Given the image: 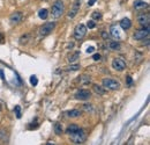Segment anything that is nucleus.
Returning <instances> with one entry per match:
<instances>
[{
    "mask_svg": "<svg viewBox=\"0 0 150 145\" xmlns=\"http://www.w3.org/2000/svg\"><path fill=\"white\" fill-rule=\"evenodd\" d=\"M64 9H65V6H64V1L63 0H55L53 6H52V9H51V14H52V18L53 19H58L63 15L64 13Z\"/></svg>",
    "mask_w": 150,
    "mask_h": 145,
    "instance_id": "f257e3e1",
    "label": "nucleus"
},
{
    "mask_svg": "<svg viewBox=\"0 0 150 145\" xmlns=\"http://www.w3.org/2000/svg\"><path fill=\"white\" fill-rule=\"evenodd\" d=\"M69 136H71V140H72L74 144H82V143H84L85 139H87V134H85V131L82 130V129H79L77 131H75L74 134H72V135H69Z\"/></svg>",
    "mask_w": 150,
    "mask_h": 145,
    "instance_id": "f03ea898",
    "label": "nucleus"
},
{
    "mask_svg": "<svg viewBox=\"0 0 150 145\" xmlns=\"http://www.w3.org/2000/svg\"><path fill=\"white\" fill-rule=\"evenodd\" d=\"M103 87L107 90H111V91H117L120 88V82L114 79L106 78V79H103Z\"/></svg>",
    "mask_w": 150,
    "mask_h": 145,
    "instance_id": "7ed1b4c3",
    "label": "nucleus"
},
{
    "mask_svg": "<svg viewBox=\"0 0 150 145\" xmlns=\"http://www.w3.org/2000/svg\"><path fill=\"white\" fill-rule=\"evenodd\" d=\"M55 27V23L54 22H46L44 23L41 28H39V35L41 36H46L49 34H51L53 32V29Z\"/></svg>",
    "mask_w": 150,
    "mask_h": 145,
    "instance_id": "20e7f679",
    "label": "nucleus"
},
{
    "mask_svg": "<svg viewBox=\"0 0 150 145\" xmlns=\"http://www.w3.org/2000/svg\"><path fill=\"white\" fill-rule=\"evenodd\" d=\"M87 34V27L82 23L77 24L74 29V37L75 40H82Z\"/></svg>",
    "mask_w": 150,
    "mask_h": 145,
    "instance_id": "39448f33",
    "label": "nucleus"
},
{
    "mask_svg": "<svg viewBox=\"0 0 150 145\" xmlns=\"http://www.w3.org/2000/svg\"><path fill=\"white\" fill-rule=\"evenodd\" d=\"M112 67L115 71H123L126 67V63L124 59H121V58H114L112 61Z\"/></svg>",
    "mask_w": 150,
    "mask_h": 145,
    "instance_id": "423d86ee",
    "label": "nucleus"
},
{
    "mask_svg": "<svg viewBox=\"0 0 150 145\" xmlns=\"http://www.w3.org/2000/svg\"><path fill=\"white\" fill-rule=\"evenodd\" d=\"M148 36H149V26H147L145 28L140 29V30H137V32L134 33V38L137 40V41L144 40V38L148 37Z\"/></svg>",
    "mask_w": 150,
    "mask_h": 145,
    "instance_id": "0eeeda50",
    "label": "nucleus"
},
{
    "mask_svg": "<svg viewBox=\"0 0 150 145\" xmlns=\"http://www.w3.org/2000/svg\"><path fill=\"white\" fill-rule=\"evenodd\" d=\"M90 96H91V93H90V91H88V90H80L75 94V99L76 100H81V101L89 100Z\"/></svg>",
    "mask_w": 150,
    "mask_h": 145,
    "instance_id": "6e6552de",
    "label": "nucleus"
},
{
    "mask_svg": "<svg viewBox=\"0 0 150 145\" xmlns=\"http://www.w3.org/2000/svg\"><path fill=\"white\" fill-rule=\"evenodd\" d=\"M80 6H81V4H80V1H76L73 6H72V8L69 9V13L67 14L68 15V18L69 19H73V18H75L76 16V14L79 13V9H80Z\"/></svg>",
    "mask_w": 150,
    "mask_h": 145,
    "instance_id": "1a4fd4ad",
    "label": "nucleus"
},
{
    "mask_svg": "<svg viewBox=\"0 0 150 145\" xmlns=\"http://www.w3.org/2000/svg\"><path fill=\"white\" fill-rule=\"evenodd\" d=\"M137 22L141 24V26H149V22H150V16H149V14H141V15H139V18H137Z\"/></svg>",
    "mask_w": 150,
    "mask_h": 145,
    "instance_id": "9d476101",
    "label": "nucleus"
},
{
    "mask_svg": "<svg viewBox=\"0 0 150 145\" xmlns=\"http://www.w3.org/2000/svg\"><path fill=\"white\" fill-rule=\"evenodd\" d=\"M110 32H111V36L114 37L115 40L121 38V34H120V29H119L118 26H112L111 29H110Z\"/></svg>",
    "mask_w": 150,
    "mask_h": 145,
    "instance_id": "9b49d317",
    "label": "nucleus"
},
{
    "mask_svg": "<svg viewBox=\"0 0 150 145\" xmlns=\"http://www.w3.org/2000/svg\"><path fill=\"white\" fill-rule=\"evenodd\" d=\"M21 20H22V14H21V12H14V13L11 15V18H9V21H11L13 24L19 23Z\"/></svg>",
    "mask_w": 150,
    "mask_h": 145,
    "instance_id": "f8f14e48",
    "label": "nucleus"
},
{
    "mask_svg": "<svg viewBox=\"0 0 150 145\" xmlns=\"http://www.w3.org/2000/svg\"><path fill=\"white\" fill-rule=\"evenodd\" d=\"M120 27H121L123 29H125V30H127V29H129L132 27V22L128 18H124L121 21H120Z\"/></svg>",
    "mask_w": 150,
    "mask_h": 145,
    "instance_id": "ddd939ff",
    "label": "nucleus"
},
{
    "mask_svg": "<svg viewBox=\"0 0 150 145\" xmlns=\"http://www.w3.org/2000/svg\"><path fill=\"white\" fill-rule=\"evenodd\" d=\"M66 115L68 116V117H72V119H75V117H79V116L81 115V111L79 109H73V110H69L66 113Z\"/></svg>",
    "mask_w": 150,
    "mask_h": 145,
    "instance_id": "4468645a",
    "label": "nucleus"
},
{
    "mask_svg": "<svg viewBox=\"0 0 150 145\" xmlns=\"http://www.w3.org/2000/svg\"><path fill=\"white\" fill-rule=\"evenodd\" d=\"M79 129H80L79 125H76V124H69V125L67 127V129H66V134H67V135H72V134H74L75 131H77Z\"/></svg>",
    "mask_w": 150,
    "mask_h": 145,
    "instance_id": "2eb2a0df",
    "label": "nucleus"
},
{
    "mask_svg": "<svg viewBox=\"0 0 150 145\" xmlns=\"http://www.w3.org/2000/svg\"><path fill=\"white\" fill-rule=\"evenodd\" d=\"M93 88H94L95 93L98 94V95H104V94H105L104 87H102V86H99V85H94V86H93Z\"/></svg>",
    "mask_w": 150,
    "mask_h": 145,
    "instance_id": "dca6fc26",
    "label": "nucleus"
},
{
    "mask_svg": "<svg viewBox=\"0 0 150 145\" xmlns=\"http://www.w3.org/2000/svg\"><path fill=\"white\" fill-rule=\"evenodd\" d=\"M147 6H148L147 3L142 1V0H136V1L134 3V7H135V9H141V8H144V7H147Z\"/></svg>",
    "mask_w": 150,
    "mask_h": 145,
    "instance_id": "f3484780",
    "label": "nucleus"
},
{
    "mask_svg": "<svg viewBox=\"0 0 150 145\" xmlns=\"http://www.w3.org/2000/svg\"><path fill=\"white\" fill-rule=\"evenodd\" d=\"M38 16H39L42 20H46V19H47V16H49V11H47V9H45V8L41 9V11L38 12Z\"/></svg>",
    "mask_w": 150,
    "mask_h": 145,
    "instance_id": "a211bd4d",
    "label": "nucleus"
},
{
    "mask_svg": "<svg viewBox=\"0 0 150 145\" xmlns=\"http://www.w3.org/2000/svg\"><path fill=\"white\" fill-rule=\"evenodd\" d=\"M109 47H110L111 50H119L120 49V43L117 42V41H111L109 43Z\"/></svg>",
    "mask_w": 150,
    "mask_h": 145,
    "instance_id": "6ab92c4d",
    "label": "nucleus"
},
{
    "mask_svg": "<svg viewBox=\"0 0 150 145\" xmlns=\"http://www.w3.org/2000/svg\"><path fill=\"white\" fill-rule=\"evenodd\" d=\"M54 132L57 135H61L63 134V127H61V124H60V123H55L54 124Z\"/></svg>",
    "mask_w": 150,
    "mask_h": 145,
    "instance_id": "aec40b11",
    "label": "nucleus"
},
{
    "mask_svg": "<svg viewBox=\"0 0 150 145\" xmlns=\"http://www.w3.org/2000/svg\"><path fill=\"white\" fill-rule=\"evenodd\" d=\"M79 57H80V52L77 51V52H75L74 55H71V56L68 57V62H69V63H74Z\"/></svg>",
    "mask_w": 150,
    "mask_h": 145,
    "instance_id": "412c9836",
    "label": "nucleus"
},
{
    "mask_svg": "<svg viewBox=\"0 0 150 145\" xmlns=\"http://www.w3.org/2000/svg\"><path fill=\"white\" fill-rule=\"evenodd\" d=\"M65 69H66V71H77V70L80 69V65H79V64H74V65L66 66Z\"/></svg>",
    "mask_w": 150,
    "mask_h": 145,
    "instance_id": "4be33fe9",
    "label": "nucleus"
},
{
    "mask_svg": "<svg viewBox=\"0 0 150 145\" xmlns=\"http://www.w3.org/2000/svg\"><path fill=\"white\" fill-rule=\"evenodd\" d=\"M95 27H96V23H95L93 20H90V21L87 22V28H89V29H94Z\"/></svg>",
    "mask_w": 150,
    "mask_h": 145,
    "instance_id": "5701e85b",
    "label": "nucleus"
},
{
    "mask_svg": "<svg viewBox=\"0 0 150 145\" xmlns=\"http://www.w3.org/2000/svg\"><path fill=\"white\" fill-rule=\"evenodd\" d=\"M93 19H94V20H101V19H102V13H99V12H94V13H93Z\"/></svg>",
    "mask_w": 150,
    "mask_h": 145,
    "instance_id": "b1692460",
    "label": "nucleus"
},
{
    "mask_svg": "<svg viewBox=\"0 0 150 145\" xmlns=\"http://www.w3.org/2000/svg\"><path fill=\"white\" fill-rule=\"evenodd\" d=\"M0 139H1V140H6L7 139V135H6V131L4 129L0 130Z\"/></svg>",
    "mask_w": 150,
    "mask_h": 145,
    "instance_id": "393cba45",
    "label": "nucleus"
},
{
    "mask_svg": "<svg viewBox=\"0 0 150 145\" xmlns=\"http://www.w3.org/2000/svg\"><path fill=\"white\" fill-rule=\"evenodd\" d=\"M14 111L16 113V117H17V119H21V108H20V106H16V107L14 108Z\"/></svg>",
    "mask_w": 150,
    "mask_h": 145,
    "instance_id": "a878e982",
    "label": "nucleus"
},
{
    "mask_svg": "<svg viewBox=\"0 0 150 145\" xmlns=\"http://www.w3.org/2000/svg\"><path fill=\"white\" fill-rule=\"evenodd\" d=\"M30 82H31V85H34V86H36L38 84V80H37L36 76H31V77H30Z\"/></svg>",
    "mask_w": 150,
    "mask_h": 145,
    "instance_id": "bb28decb",
    "label": "nucleus"
},
{
    "mask_svg": "<svg viewBox=\"0 0 150 145\" xmlns=\"http://www.w3.org/2000/svg\"><path fill=\"white\" fill-rule=\"evenodd\" d=\"M83 108L85 111H93V107L91 105H83Z\"/></svg>",
    "mask_w": 150,
    "mask_h": 145,
    "instance_id": "cd10ccee",
    "label": "nucleus"
},
{
    "mask_svg": "<svg viewBox=\"0 0 150 145\" xmlns=\"http://www.w3.org/2000/svg\"><path fill=\"white\" fill-rule=\"evenodd\" d=\"M93 59H94V61H99V59H101V55H99V53H95V55L93 56Z\"/></svg>",
    "mask_w": 150,
    "mask_h": 145,
    "instance_id": "c85d7f7f",
    "label": "nucleus"
},
{
    "mask_svg": "<svg viewBox=\"0 0 150 145\" xmlns=\"http://www.w3.org/2000/svg\"><path fill=\"white\" fill-rule=\"evenodd\" d=\"M102 37H103L104 40H109V38H110V35H109V34H106L105 32H103V33H102Z\"/></svg>",
    "mask_w": 150,
    "mask_h": 145,
    "instance_id": "c756f323",
    "label": "nucleus"
},
{
    "mask_svg": "<svg viewBox=\"0 0 150 145\" xmlns=\"http://www.w3.org/2000/svg\"><path fill=\"white\" fill-rule=\"evenodd\" d=\"M132 84H133L132 77H127V85H128V86H132Z\"/></svg>",
    "mask_w": 150,
    "mask_h": 145,
    "instance_id": "7c9ffc66",
    "label": "nucleus"
},
{
    "mask_svg": "<svg viewBox=\"0 0 150 145\" xmlns=\"http://www.w3.org/2000/svg\"><path fill=\"white\" fill-rule=\"evenodd\" d=\"M94 50H95L94 47H89V48L87 49V52H88V53H91V52H94Z\"/></svg>",
    "mask_w": 150,
    "mask_h": 145,
    "instance_id": "2f4dec72",
    "label": "nucleus"
},
{
    "mask_svg": "<svg viewBox=\"0 0 150 145\" xmlns=\"http://www.w3.org/2000/svg\"><path fill=\"white\" fill-rule=\"evenodd\" d=\"M97 1V0H89V3H88V6H93L95 3Z\"/></svg>",
    "mask_w": 150,
    "mask_h": 145,
    "instance_id": "473e14b6",
    "label": "nucleus"
},
{
    "mask_svg": "<svg viewBox=\"0 0 150 145\" xmlns=\"http://www.w3.org/2000/svg\"><path fill=\"white\" fill-rule=\"evenodd\" d=\"M0 77H1V79H4V74H3V72L0 71Z\"/></svg>",
    "mask_w": 150,
    "mask_h": 145,
    "instance_id": "72a5a7b5",
    "label": "nucleus"
},
{
    "mask_svg": "<svg viewBox=\"0 0 150 145\" xmlns=\"http://www.w3.org/2000/svg\"><path fill=\"white\" fill-rule=\"evenodd\" d=\"M0 109H1V107H0Z\"/></svg>",
    "mask_w": 150,
    "mask_h": 145,
    "instance_id": "f704fd0d",
    "label": "nucleus"
}]
</instances>
